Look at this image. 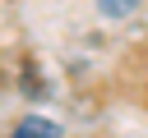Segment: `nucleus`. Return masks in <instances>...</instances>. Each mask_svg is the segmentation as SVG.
<instances>
[{"label":"nucleus","mask_w":148,"mask_h":138,"mask_svg":"<svg viewBox=\"0 0 148 138\" xmlns=\"http://www.w3.org/2000/svg\"><path fill=\"white\" fill-rule=\"evenodd\" d=\"M5 138H65V129H60L51 115H23Z\"/></svg>","instance_id":"nucleus-1"},{"label":"nucleus","mask_w":148,"mask_h":138,"mask_svg":"<svg viewBox=\"0 0 148 138\" xmlns=\"http://www.w3.org/2000/svg\"><path fill=\"white\" fill-rule=\"evenodd\" d=\"M143 0H97V14L102 18H130Z\"/></svg>","instance_id":"nucleus-2"}]
</instances>
